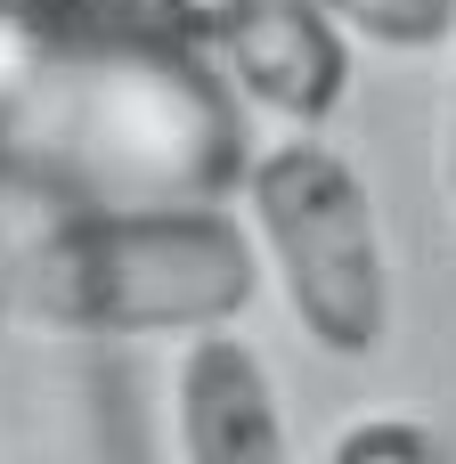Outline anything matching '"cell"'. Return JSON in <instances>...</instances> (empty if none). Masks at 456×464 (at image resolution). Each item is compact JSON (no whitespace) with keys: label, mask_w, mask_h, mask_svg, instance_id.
<instances>
[{"label":"cell","mask_w":456,"mask_h":464,"mask_svg":"<svg viewBox=\"0 0 456 464\" xmlns=\"http://www.w3.org/2000/svg\"><path fill=\"white\" fill-rule=\"evenodd\" d=\"M269 114L318 130L351 90V41L326 0H163Z\"/></svg>","instance_id":"3957f363"},{"label":"cell","mask_w":456,"mask_h":464,"mask_svg":"<svg viewBox=\"0 0 456 464\" xmlns=\"http://www.w3.org/2000/svg\"><path fill=\"white\" fill-rule=\"evenodd\" d=\"M171 440H179V464H302L294 424H286V392H277L269 359L245 343V326L179 343Z\"/></svg>","instance_id":"277c9868"},{"label":"cell","mask_w":456,"mask_h":464,"mask_svg":"<svg viewBox=\"0 0 456 464\" xmlns=\"http://www.w3.org/2000/svg\"><path fill=\"white\" fill-rule=\"evenodd\" d=\"M8 318L73 343H196L253 310L261 253L220 204H98L33 228L8 261Z\"/></svg>","instance_id":"6da1fadb"},{"label":"cell","mask_w":456,"mask_h":464,"mask_svg":"<svg viewBox=\"0 0 456 464\" xmlns=\"http://www.w3.org/2000/svg\"><path fill=\"white\" fill-rule=\"evenodd\" d=\"M318 464H456V449H449V432L432 416H416V408H367V416H351L326 440Z\"/></svg>","instance_id":"5b68a950"},{"label":"cell","mask_w":456,"mask_h":464,"mask_svg":"<svg viewBox=\"0 0 456 464\" xmlns=\"http://www.w3.org/2000/svg\"><path fill=\"white\" fill-rule=\"evenodd\" d=\"M245 237L261 253V285H277L310 351L359 367L392 343L400 285H392L383 204L326 130H286L253 155Z\"/></svg>","instance_id":"7a4b0ae2"},{"label":"cell","mask_w":456,"mask_h":464,"mask_svg":"<svg viewBox=\"0 0 456 464\" xmlns=\"http://www.w3.org/2000/svg\"><path fill=\"white\" fill-rule=\"evenodd\" d=\"M449 196H456V82H449Z\"/></svg>","instance_id":"8992f818"}]
</instances>
